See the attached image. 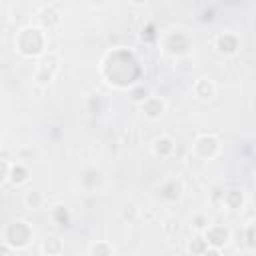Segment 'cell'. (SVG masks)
Segmentation results:
<instances>
[{
    "mask_svg": "<svg viewBox=\"0 0 256 256\" xmlns=\"http://www.w3.org/2000/svg\"><path fill=\"white\" fill-rule=\"evenodd\" d=\"M24 204H26L30 210H38V208L44 204V196H42L38 190H30V192H26V196H24Z\"/></svg>",
    "mask_w": 256,
    "mask_h": 256,
    "instance_id": "16",
    "label": "cell"
},
{
    "mask_svg": "<svg viewBox=\"0 0 256 256\" xmlns=\"http://www.w3.org/2000/svg\"><path fill=\"white\" fill-rule=\"evenodd\" d=\"M28 178H30V170L22 162H12L10 174H8V180L6 182H10L12 186H22V184L28 182Z\"/></svg>",
    "mask_w": 256,
    "mask_h": 256,
    "instance_id": "12",
    "label": "cell"
},
{
    "mask_svg": "<svg viewBox=\"0 0 256 256\" xmlns=\"http://www.w3.org/2000/svg\"><path fill=\"white\" fill-rule=\"evenodd\" d=\"M52 2H58V0H52Z\"/></svg>",
    "mask_w": 256,
    "mask_h": 256,
    "instance_id": "23",
    "label": "cell"
},
{
    "mask_svg": "<svg viewBox=\"0 0 256 256\" xmlns=\"http://www.w3.org/2000/svg\"><path fill=\"white\" fill-rule=\"evenodd\" d=\"M202 236H204V240L208 242L210 248L220 252V248H224L230 242L232 234H230V228L224 226V224H208V228L202 232Z\"/></svg>",
    "mask_w": 256,
    "mask_h": 256,
    "instance_id": "6",
    "label": "cell"
},
{
    "mask_svg": "<svg viewBox=\"0 0 256 256\" xmlns=\"http://www.w3.org/2000/svg\"><path fill=\"white\" fill-rule=\"evenodd\" d=\"M62 250H64L62 242H60L58 238H54V236H50V238H46V240L42 242V252H44V254H60Z\"/></svg>",
    "mask_w": 256,
    "mask_h": 256,
    "instance_id": "17",
    "label": "cell"
},
{
    "mask_svg": "<svg viewBox=\"0 0 256 256\" xmlns=\"http://www.w3.org/2000/svg\"><path fill=\"white\" fill-rule=\"evenodd\" d=\"M100 72H102L104 80L110 86L124 90V88H134L138 84L142 68H140V62L136 60V56L130 50L116 48V50H112L104 56Z\"/></svg>",
    "mask_w": 256,
    "mask_h": 256,
    "instance_id": "1",
    "label": "cell"
},
{
    "mask_svg": "<svg viewBox=\"0 0 256 256\" xmlns=\"http://www.w3.org/2000/svg\"><path fill=\"white\" fill-rule=\"evenodd\" d=\"M36 18H38V26H42L46 32L48 30H54L60 26V12L54 8V6H42L38 12H36Z\"/></svg>",
    "mask_w": 256,
    "mask_h": 256,
    "instance_id": "10",
    "label": "cell"
},
{
    "mask_svg": "<svg viewBox=\"0 0 256 256\" xmlns=\"http://www.w3.org/2000/svg\"><path fill=\"white\" fill-rule=\"evenodd\" d=\"M60 70V58L58 54L54 52H44L40 58H36V64H34V78L38 84L42 86H48L56 74Z\"/></svg>",
    "mask_w": 256,
    "mask_h": 256,
    "instance_id": "4",
    "label": "cell"
},
{
    "mask_svg": "<svg viewBox=\"0 0 256 256\" xmlns=\"http://www.w3.org/2000/svg\"><path fill=\"white\" fill-rule=\"evenodd\" d=\"M34 240V230L26 220H12L2 230V242H6L12 250H24Z\"/></svg>",
    "mask_w": 256,
    "mask_h": 256,
    "instance_id": "3",
    "label": "cell"
},
{
    "mask_svg": "<svg viewBox=\"0 0 256 256\" xmlns=\"http://www.w3.org/2000/svg\"><path fill=\"white\" fill-rule=\"evenodd\" d=\"M174 150H176V142H174V138L168 136V134H160V136L154 140V144H152V152H154V156H158V158H170V156L174 154Z\"/></svg>",
    "mask_w": 256,
    "mask_h": 256,
    "instance_id": "11",
    "label": "cell"
},
{
    "mask_svg": "<svg viewBox=\"0 0 256 256\" xmlns=\"http://www.w3.org/2000/svg\"><path fill=\"white\" fill-rule=\"evenodd\" d=\"M192 152L200 160H212L220 152V140L214 134H200L192 144Z\"/></svg>",
    "mask_w": 256,
    "mask_h": 256,
    "instance_id": "5",
    "label": "cell"
},
{
    "mask_svg": "<svg viewBox=\"0 0 256 256\" xmlns=\"http://www.w3.org/2000/svg\"><path fill=\"white\" fill-rule=\"evenodd\" d=\"M214 48H216L220 54H224V56H234V54L238 52V48H240V38H238L234 32L226 30V32H222V34L216 36Z\"/></svg>",
    "mask_w": 256,
    "mask_h": 256,
    "instance_id": "8",
    "label": "cell"
},
{
    "mask_svg": "<svg viewBox=\"0 0 256 256\" xmlns=\"http://www.w3.org/2000/svg\"><path fill=\"white\" fill-rule=\"evenodd\" d=\"M164 50L170 52L172 56H182L190 50V40L182 32H170L164 38Z\"/></svg>",
    "mask_w": 256,
    "mask_h": 256,
    "instance_id": "7",
    "label": "cell"
},
{
    "mask_svg": "<svg viewBox=\"0 0 256 256\" xmlns=\"http://www.w3.org/2000/svg\"><path fill=\"white\" fill-rule=\"evenodd\" d=\"M14 46L26 58H40L46 52V30L42 26H24L18 30Z\"/></svg>",
    "mask_w": 256,
    "mask_h": 256,
    "instance_id": "2",
    "label": "cell"
},
{
    "mask_svg": "<svg viewBox=\"0 0 256 256\" xmlns=\"http://www.w3.org/2000/svg\"><path fill=\"white\" fill-rule=\"evenodd\" d=\"M50 216H52L54 222H58V224H62V226L68 224V210H66L62 204L52 206V208H50Z\"/></svg>",
    "mask_w": 256,
    "mask_h": 256,
    "instance_id": "18",
    "label": "cell"
},
{
    "mask_svg": "<svg viewBox=\"0 0 256 256\" xmlns=\"http://www.w3.org/2000/svg\"><path fill=\"white\" fill-rule=\"evenodd\" d=\"M90 254H104V256H110V254H114V246L102 240V242H98V244H94V246L90 248Z\"/></svg>",
    "mask_w": 256,
    "mask_h": 256,
    "instance_id": "20",
    "label": "cell"
},
{
    "mask_svg": "<svg viewBox=\"0 0 256 256\" xmlns=\"http://www.w3.org/2000/svg\"><path fill=\"white\" fill-rule=\"evenodd\" d=\"M160 196L164 200H178L182 196V182L172 178V180H166L160 188Z\"/></svg>",
    "mask_w": 256,
    "mask_h": 256,
    "instance_id": "14",
    "label": "cell"
},
{
    "mask_svg": "<svg viewBox=\"0 0 256 256\" xmlns=\"http://www.w3.org/2000/svg\"><path fill=\"white\" fill-rule=\"evenodd\" d=\"M130 2H132V4H146L148 0H130Z\"/></svg>",
    "mask_w": 256,
    "mask_h": 256,
    "instance_id": "22",
    "label": "cell"
},
{
    "mask_svg": "<svg viewBox=\"0 0 256 256\" xmlns=\"http://www.w3.org/2000/svg\"><path fill=\"white\" fill-rule=\"evenodd\" d=\"M194 94L198 96V98H202V100H210L214 94H216V84L210 80V78H198L196 82H194Z\"/></svg>",
    "mask_w": 256,
    "mask_h": 256,
    "instance_id": "13",
    "label": "cell"
},
{
    "mask_svg": "<svg viewBox=\"0 0 256 256\" xmlns=\"http://www.w3.org/2000/svg\"><path fill=\"white\" fill-rule=\"evenodd\" d=\"M208 224H210V220H208L204 214H196V216L192 218V226H194L196 230H200V232H204V230L208 228Z\"/></svg>",
    "mask_w": 256,
    "mask_h": 256,
    "instance_id": "21",
    "label": "cell"
},
{
    "mask_svg": "<svg viewBox=\"0 0 256 256\" xmlns=\"http://www.w3.org/2000/svg\"><path fill=\"white\" fill-rule=\"evenodd\" d=\"M140 110H142V114L148 118V120H158V118H162V114L166 112V102H164V98H160V96H146L142 102H140Z\"/></svg>",
    "mask_w": 256,
    "mask_h": 256,
    "instance_id": "9",
    "label": "cell"
},
{
    "mask_svg": "<svg viewBox=\"0 0 256 256\" xmlns=\"http://www.w3.org/2000/svg\"><path fill=\"white\" fill-rule=\"evenodd\" d=\"M222 204L226 208H230V210H240L244 206V194H242V190H236V188L226 190L222 194Z\"/></svg>",
    "mask_w": 256,
    "mask_h": 256,
    "instance_id": "15",
    "label": "cell"
},
{
    "mask_svg": "<svg viewBox=\"0 0 256 256\" xmlns=\"http://www.w3.org/2000/svg\"><path fill=\"white\" fill-rule=\"evenodd\" d=\"M244 240H246L248 248L256 252V218H254V220H252V222L246 226V232H244Z\"/></svg>",
    "mask_w": 256,
    "mask_h": 256,
    "instance_id": "19",
    "label": "cell"
}]
</instances>
